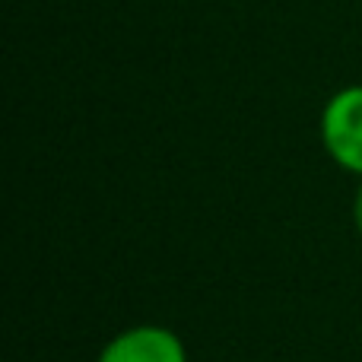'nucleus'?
<instances>
[{"label": "nucleus", "mask_w": 362, "mask_h": 362, "mask_svg": "<svg viewBox=\"0 0 362 362\" xmlns=\"http://www.w3.org/2000/svg\"><path fill=\"white\" fill-rule=\"evenodd\" d=\"M318 131L327 156L362 178V86H344L325 102Z\"/></svg>", "instance_id": "obj_1"}, {"label": "nucleus", "mask_w": 362, "mask_h": 362, "mask_svg": "<svg viewBox=\"0 0 362 362\" xmlns=\"http://www.w3.org/2000/svg\"><path fill=\"white\" fill-rule=\"evenodd\" d=\"M95 362H187V350L172 327L134 325L115 334Z\"/></svg>", "instance_id": "obj_2"}, {"label": "nucleus", "mask_w": 362, "mask_h": 362, "mask_svg": "<svg viewBox=\"0 0 362 362\" xmlns=\"http://www.w3.org/2000/svg\"><path fill=\"white\" fill-rule=\"evenodd\" d=\"M353 223H356V232L362 235V181L356 187V197H353Z\"/></svg>", "instance_id": "obj_3"}]
</instances>
